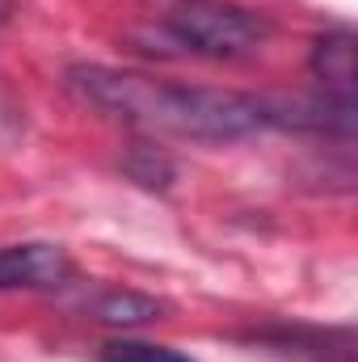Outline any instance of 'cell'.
Returning <instances> with one entry per match:
<instances>
[{"label": "cell", "mask_w": 358, "mask_h": 362, "mask_svg": "<svg viewBox=\"0 0 358 362\" xmlns=\"http://www.w3.org/2000/svg\"><path fill=\"white\" fill-rule=\"evenodd\" d=\"M68 93L101 110L105 118H118L148 135H178L198 144H232L270 131L266 97L232 89H194V85H169L152 81L144 72H118L101 64H76L64 76Z\"/></svg>", "instance_id": "1"}, {"label": "cell", "mask_w": 358, "mask_h": 362, "mask_svg": "<svg viewBox=\"0 0 358 362\" xmlns=\"http://www.w3.org/2000/svg\"><path fill=\"white\" fill-rule=\"evenodd\" d=\"M274 34L266 13L232 4V0H181L169 17L152 30H139L135 38L144 51L161 55H190V59H245L266 47Z\"/></svg>", "instance_id": "2"}, {"label": "cell", "mask_w": 358, "mask_h": 362, "mask_svg": "<svg viewBox=\"0 0 358 362\" xmlns=\"http://www.w3.org/2000/svg\"><path fill=\"white\" fill-rule=\"evenodd\" d=\"M72 278L76 262L51 240L0 245V291H59Z\"/></svg>", "instance_id": "3"}, {"label": "cell", "mask_w": 358, "mask_h": 362, "mask_svg": "<svg viewBox=\"0 0 358 362\" xmlns=\"http://www.w3.org/2000/svg\"><path fill=\"white\" fill-rule=\"evenodd\" d=\"M308 72L316 81V93L354 105V34L350 30H325L312 42Z\"/></svg>", "instance_id": "4"}, {"label": "cell", "mask_w": 358, "mask_h": 362, "mask_svg": "<svg viewBox=\"0 0 358 362\" xmlns=\"http://www.w3.org/2000/svg\"><path fill=\"white\" fill-rule=\"evenodd\" d=\"M85 312H89L97 325H114V329H135V325H152V320H161L165 312H169V303L165 299H156V295H144V291H101L93 303H85Z\"/></svg>", "instance_id": "5"}, {"label": "cell", "mask_w": 358, "mask_h": 362, "mask_svg": "<svg viewBox=\"0 0 358 362\" xmlns=\"http://www.w3.org/2000/svg\"><path fill=\"white\" fill-rule=\"evenodd\" d=\"M122 169L131 173V181H139L148 189H169V181H173V160L152 144H131Z\"/></svg>", "instance_id": "6"}, {"label": "cell", "mask_w": 358, "mask_h": 362, "mask_svg": "<svg viewBox=\"0 0 358 362\" xmlns=\"http://www.w3.org/2000/svg\"><path fill=\"white\" fill-rule=\"evenodd\" d=\"M101 362H194L173 346H156V341H110L101 346Z\"/></svg>", "instance_id": "7"}]
</instances>
